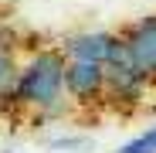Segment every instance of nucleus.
Segmentation results:
<instances>
[{
	"label": "nucleus",
	"instance_id": "obj_1",
	"mask_svg": "<svg viewBox=\"0 0 156 153\" xmlns=\"http://www.w3.org/2000/svg\"><path fill=\"white\" fill-rule=\"evenodd\" d=\"M65 65L68 58L61 55V48H37L34 55L24 58L14 89V112L61 119L71 106L65 95Z\"/></svg>",
	"mask_w": 156,
	"mask_h": 153
},
{
	"label": "nucleus",
	"instance_id": "obj_2",
	"mask_svg": "<svg viewBox=\"0 0 156 153\" xmlns=\"http://www.w3.org/2000/svg\"><path fill=\"white\" fill-rule=\"evenodd\" d=\"M146 89H149V82L122 58V51H119V58H112L105 65V102L112 109H119V112L139 109L146 99Z\"/></svg>",
	"mask_w": 156,
	"mask_h": 153
},
{
	"label": "nucleus",
	"instance_id": "obj_3",
	"mask_svg": "<svg viewBox=\"0 0 156 153\" xmlns=\"http://www.w3.org/2000/svg\"><path fill=\"white\" fill-rule=\"evenodd\" d=\"M122 41V58L133 65L149 85H156V14L139 17L119 34Z\"/></svg>",
	"mask_w": 156,
	"mask_h": 153
},
{
	"label": "nucleus",
	"instance_id": "obj_4",
	"mask_svg": "<svg viewBox=\"0 0 156 153\" xmlns=\"http://www.w3.org/2000/svg\"><path fill=\"white\" fill-rule=\"evenodd\" d=\"M65 95L75 106H98V102H105V65L68 61L65 65Z\"/></svg>",
	"mask_w": 156,
	"mask_h": 153
},
{
	"label": "nucleus",
	"instance_id": "obj_5",
	"mask_svg": "<svg viewBox=\"0 0 156 153\" xmlns=\"http://www.w3.org/2000/svg\"><path fill=\"white\" fill-rule=\"evenodd\" d=\"M119 51L122 41L112 31H82L61 44V55L68 61H92V65H109L112 58H119Z\"/></svg>",
	"mask_w": 156,
	"mask_h": 153
},
{
	"label": "nucleus",
	"instance_id": "obj_6",
	"mask_svg": "<svg viewBox=\"0 0 156 153\" xmlns=\"http://www.w3.org/2000/svg\"><path fill=\"white\" fill-rule=\"evenodd\" d=\"M115 153H156V126H149L146 133H139L136 140L122 143Z\"/></svg>",
	"mask_w": 156,
	"mask_h": 153
},
{
	"label": "nucleus",
	"instance_id": "obj_7",
	"mask_svg": "<svg viewBox=\"0 0 156 153\" xmlns=\"http://www.w3.org/2000/svg\"><path fill=\"white\" fill-rule=\"evenodd\" d=\"M48 146H51V150H85L88 140H85V136H51Z\"/></svg>",
	"mask_w": 156,
	"mask_h": 153
},
{
	"label": "nucleus",
	"instance_id": "obj_8",
	"mask_svg": "<svg viewBox=\"0 0 156 153\" xmlns=\"http://www.w3.org/2000/svg\"><path fill=\"white\" fill-rule=\"evenodd\" d=\"M0 153H20V150H0Z\"/></svg>",
	"mask_w": 156,
	"mask_h": 153
}]
</instances>
